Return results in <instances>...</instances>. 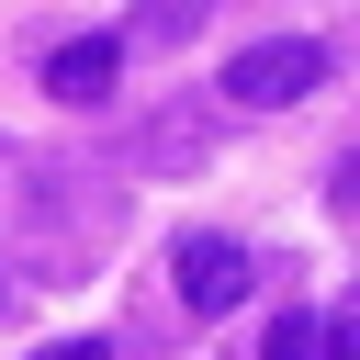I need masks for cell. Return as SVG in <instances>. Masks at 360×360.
<instances>
[{
	"label": "cell",
	"mask_w": 360,
	"mask_h": 360,
	"mask_svg": "<svg viewBox=\"0 0 360 360\" xmlns=\"http://www.w3.org/2000/svg\"><path fill=\"white\" fill-rule=\"evenodd\" d=\"M34 360H112L101 338H56V349H34Z\"/></svg>",
	"instance_id": "cell-7"
},
{
	"label": "cell",
	"mask_w": 360,
	"mask_h": 360,
	"mask_svg": "<svg viewBox=\"0 0 360 360\" xmlns=\"http://www.w3.org/2000/svg\"><path fill=\"white\" fill-rule=\"evenodd\" d=\"M248 270H259V259H248L236 236H214V225H191V236L169 248V281H180V304H191V315H225V304H248Z\"/></svg>",
	"instance_id": "cell-2"
},
{
	"label": "cell",
	"mask_w": 360,
	"mask_h": 360,
	"mask_svg": "<svg viewBox=\"0 0 360 360\" xmlns=\"http://www.w3.org/2000/svg\"><path fill=\"white\" fill-rule=\"evenodd\" d=\"M315 326H326V360H360V292H349L338 315H315Z\"/></svg>",
	"instance_id": "cell-6"
},
{
	"label": "cell",
	"mask_w": 360,
	"mask_h": 360,
	"mask_svg": "<svg viewBox=\"0 0 360 360\" xmlns=\"http://www.w3.org/2000/svg\"><path fill=\"white\" fill-rule=\"evenodd\" d=\"M202 11H214V0H146L124 45H191V34H202Z\"/></svg>",
	"instance_id": "cell-4"
},
{
	"label": "cell",
	"mask_w": 360,
	"mask_h": 360,
	"mask_svg": "<svg viewBox=\"0 0 360 360\" xmlns=\"http://www.w3.org/2000/svg\"><path fill=\"white\" fill-rule=\"evenodd\" d=\"M304 90H326V45L315 34H270V45L225 56V101L236 112H292Z\"/></svg>",
	"instance_id": "cell-1"
},
{
	"label": "cell",
	"mask_w": 360,
	"mask_h": 360,
	"mask_svg": "<svg viewBox=\"0 0 360 360\" xmlns=\"http://www.w3.org/2000/svg\"><path fill=\"white\" fill-rule=\"evenodd\" d=\"M112 79H124V34H79V45H56V56H45V90H56V101H79V112H90V101H112Z\"/></svg>",
	"instance_id": "cell-3"
},
{
	"label": "cell",
	"mask_w": 360,
	"mask_h": 360,
	"mask_svg": "<svg viewBox=\"0 0 360 360\" xmlns=\"http://www.w3.org/2000/svg\"><path fill=\"white\" fill-rule=\"evenodd\" d=\"M338 214H360V158H338Z\"/></svg>",
	"instance_id": "cell-8"
},
{
	"label": "cell",
	"mask_w": 360,
	"mask_h": 360,
	"mask_svg": "<svg viewBox=\"0 0 360 360\" xmlns=\"http://www.w3.org/2000/svg\"><path fill=\"white\" fill-rule=\"evenodd\" d=\"M259 360H326V326H315V315H270Z\"/></svg>",
	"instance_id": "cell-5"
}]
</instances>
